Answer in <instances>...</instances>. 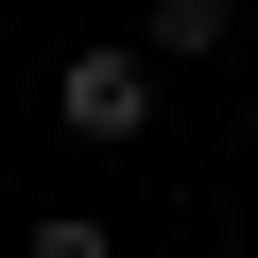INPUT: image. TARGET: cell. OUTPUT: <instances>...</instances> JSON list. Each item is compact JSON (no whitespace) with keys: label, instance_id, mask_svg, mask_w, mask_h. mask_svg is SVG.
I'll return each mask as SVG.
<instances>
[{"label":"cell","instance_id":"7a4b0ae2","mask_svg":"<svg viewBox=\"0 0 258 258\" xmlns=\"http://www.w3.org/2000/svg\"><path fill=\"white\" fill-rule=\"evenodd\" d=\"M155 52H224V0H155Z\"/></svg>","mask_w":258,"mask_h":258},{"label":"cell","instance_id":"3957f363","mask_svg":"<svg viewBox=\"0 0 258 258\" xmlns=\"http://www.w3.org/2000/svg\"><path fill=\"white\" fill-rule=\"evenodd\" d=\"M35 258H120V241H103V207H52V224H35Z\"/></svg>","mask_w":258,"mask_h":258},{"label":"cell","instance_id":"6da1fadb","mask_svg":"<svg viewBox=\"0 0 258 258\" xmlns=\"http://www.w3.org/2000/svg\"><path fill=\"white\" fill-rule=\"evenodd\" d=\"M52 120H69V138H138V120H155V52H69L52 69Z\"/></svg>","mask_w":258,"mask_h":258}]
</instances>
